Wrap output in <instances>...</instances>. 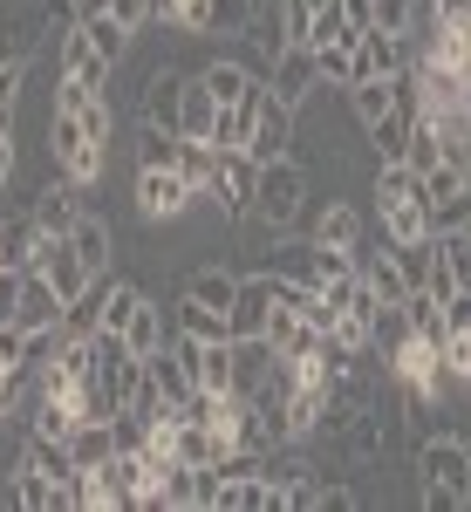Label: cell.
I'll return each mask as SVG.
<instances>
[{"mask_svg":"<svg viewBox=\"0 0 471 512\" xmlns=\"http://www.w3.org/2000/svg\"><path fill=\"white\" fill-rule=\"evenodd\" d=\"M69 246L82 253V267H89L96 280H110V260H117V233H110V219L82 212L76 226H69Z\"/></svg>","mask_w":471,"mask_h":512,"instance_id":"cell-21","label":"cell"},{"mask_svg":"<svg viewBox=\"0 0 471 512\" xmlns=\"http://www.w3.org/2000/svg\"><path fill=\"white\" fill-rule=\"evenodd\" d=\"M274 342L267 335H233V396H253L267 376H274Z\"/></svg>","mask_w":471,"mask_h":512,"instance_id":"cell-20","label":"cell"},{"mask_svg":"<svg viewBox=\"0 0 471 512\" xmlns=\"http://www.w3.org/2000/svg\"><path fill=\"white\" fill-rule=\"evenodd\" d=\"M178 171H185V185L205 198V192H212V171H219V144H205V137H178Z\"/></svg>","mask_w":471,"mask_h":512,"instance_id":"cell-31","label":"cell"},{"mask_svg":"<svg viewBox=\"0 0 471 512\" xmlns=\"http://www.w3.org/2000/svg\"><path fill=\"white\" fill-rule=\"evenodd\" d=\"M294 117L301 110H287L274 89L260 96V110H253V137H246V151L260 164H274V158H294Z\"/></svg>","mask_w":471,"mask_h":512,"instance_id":"cell-10","label":"cell"},{"mask_svg":"<svg viewBox=\"0 0 471 512\" xmlns=\"http://www.w3.org/2000/svg\"><path fill=\"white\" fill-rule=\"evenodd\" d=\"M14 185V137H0V192Z\"/></svg>","mask_w":471,"mask_h":512,"instance_id":"cell-47","label":"cell"},{"mask_svg":"<svg viewBox=\"0 0 471 512\" xmlns=\"http://www.w3.org/2000/svg\"><path fill=\"white\" fill-rule=\"evenodd\" d=\"M0 506H21V512H62V478L35 472V465H14L7 485H0Z\"/></svg>","mask_w":471,"mask_h":512,"instance_id":"cell-16","label":"cell"},{"mask_svg":"<svg viewBox=\"0 0 471 512\" xmlns=\"http://www.w3.org/2000/svg\"><path fill=\"white\" fill-rule=\"evenodd\" d=\"M410 123H417V110H403V103H390L383 117L369 123V151H376V164H383V158H403V144H410Z\"/></svg>","mask_w":471,"mask_h":512,"instance_id":"cell-29","label":"cell"},{"mask_svg":"<svg viewBox=\"0 0 471 512\" xmlns=\"http://www.w3.org/2000/svg\"><path fill=\"white\" fill-rule=\"evenodd\" d=\"M355 274H362V287H369L376 301H403V294H410V274H403V260H396V246L383 233H369L355 246Z\"/></svg>","mask_w":471,"mask_h":512,"instance_id":"cell-9","label":"cell"},{"mask_svg":"<svg viewBox=\"0 0 471 512\" xmlns=\"http://www.w3.org/2000/svg\"><path fill=\"white\" fill-rule=\"evenodd\" d=\"M69 458H76V472H103L117 458V417H82L69 431Z\"/></svg>","mask_w":471,"mask_h":512,"instance_id":"cell-19","label":"cell"},{"mask_svg":"<svg viewBox=\"0 0 471 512\" xmlns=\"http://www.w3.org/2000/svg\"><path fill=\"white\" fill-rule=\"evenodd\" d=\"M267 342H274V355H314L321 328H308L294 308H280V301H274V315H267Z\"/></svg>","mask_w":471,"mask_h":512,"instance_id":"cell-28","label":"cell"},{"mask_svg":"<svg viewBox=\"0 0 471 512\" xmlns=\"http://www.w3.org/2000/svg\"><path fill=\"white\" fill-rule=\"evenodd\" d=\"M253 185H260V158L253 151H219V171H212V192L226 219H246L253 212Z\"/></svg>","mask_w":471,"mask_h":512,"instance_id":"cell-8","label":"cell"},{"mask_svg":"<svg viewBox=\"0 0 471 512\" xmlns=\"http://www.w3.org/2000/svg\"><path fill=\"white\" fill-rule=\"evenodd\" d=\"M178 96H185V69L157 62L144 76V89H137V123H171L178 130Z\"/></svg>","mask_w":471,"mask_h":512,"instance_id":"cell-15","label":"cell"},{"mask_svg":"<svg viewBox=\"0 0 471 512\" xmlns=\"http://www.w3.org/2000/svg\"><path fill=\"white\" fill-rule=\"evenodd\" d=\"M301 205H308V171H301V158H274V164H260V185H253V226L260 233H294L301 226Z\"/></svg>","mask_w":471,"mask_h":512,"instance_id":"cell-1","label":"cell"},{"mask_svg":"<svg viewBox=\"0 0 471 512\" xmlns=\"http://www.w3.org/2000/svg\"><path fill=\"white\" fill-rule=\"evenodd\" d=\"M21 82H28V62H0V103H21Z\"/></svg>","mask_w":471,"mask_h":512,"instance_id":"cell-45","label":"cell"},{"mask_svg":"<svg viewBox=\"0 0 471 512\" xmlns=\"http://www.w3.org/2000/svg\"><path fill=\"white\" fill-rule=\"evenodd\" d=\"M137 301H144L137 280H96V308H103V328L110 335H123V321L137 315Z\"/></svg>","mask_w":471,"mask_h":512,"instance_id":"cell-30","label":"cell"},{"mask_svg":"<svg viewBox=\"0 0 471 512\" xmlns=\"http://www.w3.org/2000/svg\"><path fill=\"white\" fill-rule=\"evenodd\" d=\"M267 315H274V280H267V267H260V274H239L226 328H233V335H267Z\"/></svg>","mask_w":471,"mask_h":512,"instance_id":"cell-14","label":"cell"},{"mask_svg":"<svg viewBox=\"0 0 471 512\" xmlns=\"http://www.w3.org/2000/svg\"><path fill=\"white\" fill-rule=\"evenodd\" d=\"M424 212H431V233H458V226L471 219V185L451 192V198H437V205H424Z\"/></svg>","mask_w":471,"mask_h":512,"instance_id":"cell-39","label":"cell"},{"mask_svg":"<svg viewBox=\"0 0 471 512\" xmlns=\"http://www.w3.org/2000/svg\"><path fill=\"white\" fill-rule=\"evenodd\" d=\"M267 274L301 280V287H314V294H321V246H314V239H287L274 260H267Z\"/></svg>","mask_w":471,"mask_h":512,"instance_id":"cell-26","label":"cell"},{"mask_svg":"<svg viewBox=\"0 0 471 512\" xmlns=\"http://www.w3.org/2000/svg\"><path fill=\"white\" fill-rule=\"evenodd\" d=\"M96 328H103V308H96V287H89L82 301L62 308V335H96Z\"/></svg>","mask_w":471,"mask_h":512,"instance_id":"cell-41","label":"cell"},{"mask_svg":"<svg viewBox=\"0 0 471 512\" xmlns=\"http://www.w3.org/2000/svg\"><path fill=\"white\" fill-rule=\"evenodd\" d=\"M185 294L226 315V308H233V294H239V274H226V267H198V274L185 280Z\"/></svg>","mask_w":471,"mask_h":512,"instance_id":"cell-35","label":"cell"},{"mask_svg":"<svg viewBox=\"0 0 471 512\" xmlns=\"http://www.w3.org/2000/svg\"><path fill=\"white\" fill-rule=\"evenodd\" d=\"M253 21H260V0H198L185 14L192 35H246Z\"/></svg>","mask_w":471,"mask_h":512,"instance_id":"cell-17","label":"cell"},{"mask_svg":"<svg viewBox=\"0 0 471 512\" xmlns=\"http://www.w3.org/2000/svg\"><path fill=\"white\" fill-rule=\"evenodd\" d=\"M212 123H219V103L198 76H185V96H178V137H205L212 144Z\"/></svg>","mask_w":471,"mask_h":512,"instance_id":"cell-27","label":"cell"},{"mask_svg":"<svg viewBox=\"0 0 471 512\" xmlns=\"http://www.w3.org/2000/svg\"><path fill=\"white\" fill-rule=\"evenodd\" d=\"M417 506H424V512H465L471 499H465V492H451V485H431V478H417Z\"/></svg>","mask_w":471,"mask_h":512,"instance_id":"cell-43","label":"cell"},{"mask_svg":"<svg viewBox=\"0 0 471 512\" xmlns=\"http://www.w3.org/2000/svg\"><path fill=\"white\" fill-rule=\"evenodd\" d=\"M335 7H342V21H349L355 35H362V28H376V0H335Z\"/></svg>","mask_w":471,"mask_h":512,"instance_id":"cell-44","label":"cell"},{"mask_svg":"<svg viewBox=\"0 0 471 512\" xmlns=\"http://www.w3.org/2000/svg\"><path fill=\"white\" fill-rule=\"evenodd\" d=\"M314 69H321V89H349V82H362L355 76V41H321V48H314Z\"/></svg>","mask_w":471,"mask_h":512,"instance_id":"cell-34","label":"cell"},{"mask_svg":"<svg viewBox=\"0 0 471 512\" xmlns=\"http://www.w3.org/2000/svg\"><path fill=\"white\" fill-rule=\"evenodd\" d=\"M82 198H89V192H82L76 178H62V171H55V178H48V185L28 198V212H35L41 233H69V226L82 219Z\"/></svg>","mask_w":471,"mask_h":512,"instance_id":"cell-12","label":"cell"},{"mask_svg":"<svg viewBox=\"0 0 471 512\" xmlns=\"http://www.w3.org/2000/svg\"><path fill=\"white\" fill-rule=\"evenodd\" d=\"M171 328H178V335H192V342H233L226 315H219V308H205V301H192V294H178V308H171Z\"/></svg>","mask_w":471,"mask_h":512,"instance_id":"cell-25","label":"cell"},{"mask_svg":"<svg viewBox=\"0 0 471 512\" xmlns=\"http://www.w3.org/2000/svg\"><path fill=\"white\" fill-rule=\"evenodd\" d=\"M14 301H21V274L0 267V321H14Z\"/></svg>","mask_w":471,"mask_h":512,"instance_id":"cell-46","label":"cell"},{"mask_svg":"<svg viewBox=\"0 0 471 512\" xmlns=\"http://www.w3.org/2000/svg\"><path fill=\"white\" fill-rule=\"evenodd\" d=\"M76 28H82V7H76V0H41V41H55V48H62Z\"/></svg>","mask_w":471,"mask_h":512,"instance_id":"cell-38","label":"cell"},{"mask_svg":"<svg viewBox=\"0 0 471 512\" xmlns=\"http://www.w3.org/2000/svg\"><path fill=\"white\" fill-rule=\"evenodd\" d=\"M362 506H369V499H362L355 485H342V478H321V506H314V512H362Z\"/></svg>","mask_w":471,"mask_h":512,"instance_id":"cell-42","label":"cell"},{"mask_svg":"<svg viewBox=\"0 0 471 512\" xmlns=\"http://www.w3.org/2000/svg\"><path fill=\"white\" fill-rule=\"evenodd\" d=\"M396 69H410L403 35H390V28H362V35H355V76H396Z\"/></svg>","mask_w":471,"mask_h":512,"instance_id":"cell-18","label":"cell"},{"mask_svg":"<svg viewBox=\"0 0 471 512\" xmlns=\"http://www.w3.org/2000/svg\"><path fill=\"white\" fill-rule=\"evenodd\" d=\"M82 41H89V48H96V55L117 69L123 55H130V41H137V35H130V28H117L110 14H82Z\"/></svg>","mask_w":471,"mask_h":512,"instance_id":"cell-33","label":"cell"},{"mask_svg":"<svg viewBox=\"0 0 471 512\" xmlns=\"http://www.w3.org/2000/svg\"><path fill=\"white\" fill-rule=\"evenodd\" d=\"M198 82L212 89V103H219V110H233V103H260V96H267V76H260V69H246V62H233V55L205 62Z\"/></svg>","mask_w":471,"mask_h":512,"instance_id":"cell-11","label":"cell"},{"mask_svg":"<svg viewBox=\"0 0 471 512\" xmlns=\"http://www.w3.org/2000/svg\"><path fill=\"white\" fill-rule=\"evenodd\" d=\"M14 328L35 335V328H62V294L48 287L41 267H21V301H14Z\"/></svg>","mask_w":471,"mask_h":512,"instance_id":"cell-13","label":"cell"},{"mask_svg":"<svg viewBox=\"0 0 471 512\" xmlns=\"http://www.w3.org/2000/svg\"><path fill=\"white\" fill-rule=\"evenodd\" d=\"M437 362H444V376H458V383H471V328H458V335H444V342H437Z\"/></svg>","mask_w":471,"mask_h":512,"instance_id":"cell-40","label":"cell"},{"mask_svg":"<svg viewBox=\"0 0 471 512\" xmlns=\"http://www.w3.org/2000/svg\"><path fill=\"white\" fill-rule=\"evenodd\" d=\"M35 267L48 274V287L62 294V308H69V301H82V294L96 287V274L82 267V253L69 246V233H41L35 239Z\"/></svg>","mask_w":471,"mask_h":512,"instance_id":"cell-6","label":"cell"},{"mask_svg":"<svg viewBox=\"0 0 471 512\" xmlns=\"http://www.w3.org/2000/svg\"><path fill=\"white\" fill-rule=\"evenodd\" d=\"M369 239V226H362V212H355L349 198H328L321 205V219H314V246H335V253H355Z\"/></svg>","mask_w":471,"mask_h":512,"instance_id":"cell-22","label":"cell"},{"mask_svg":"<svg viewBox=\"0 0 471 512\" xmlns=\"http://www.w3.org/2000/svg\"><path fill=\"white\" fill-rule=\"evenodd\" d=\"M48 164L89 192V185L110 171V144H103V137L76 117V110H48Z\"/></svg>","mask_w":471,"mask_h":512,"instance_id":"cell-2","label":"cell"},{"mask_svg":"<svg viewBox=\"0 0 471 512\" xmlns=\"http://www.w3.org/2000/svg\"><path fill=\"white\" fill-rule=\"evenodd\" d=\"M226 444L212 437V424H178V465H198V472H219Z\"/></svg>","mask_w":471,"mask_h":512,"instance_id":"cell-32","label":"cell"},{"mask_svg":"<svg viewBox=\"0 0 471 512\" xmlns=\"http://www.w3.org/2000/svg\"><path fill=\"white\" fill-rule=\"evenodd\" d=\"M137 164H178V130L171 123H137Z\"/></svg>","mask_w":471,"mask_h":512,"instance_id":"cell-37","label":"cell"},{"mask_svg":"<svg viewBox=\"0 0 471 512\" xmlns=\"http://www.w3.org/2000/svg\"><path fill=\"white\" fill-rule=\"evenodd\" d=\"M192 205H198V192L185 185L178 164H137V219L164 226V219H185Z\"/></svg>","mask_w":471,"mask_h":512,"instance_id":"cell-5","label":"cell"},{"mask_svg":"<svg viewBox=\"0 0 471 512\" xmlns=\"http://www.w3.org/2000/svg\"><path fill=\"white\" fill-rule=\"evenodd\" d=\"M171 335H178V328H171V315H164V301H151V294L137 301V315L123 321V349L130 355H157Z\"/></svg>","mask_w":471,"mask_h":512,"instance_id":"cell-23","label":"cell"},{"mask_svg":"<svg viewBox=\"0 0 471 512\" xmlns=\"http://www.w3.org/2000/svg\"><path fill=\"white\" fill-rule=\"evenodd\" d=\"M267 89H274L287 110H301L314 89H321V69H314V48L308 41H280L274 48V69H267Z\"/></svg>","mask_w":471,"mask_h":512,"instance_id":"cell-7","label":"cell"},{"mask_svg":"<svg viewBox=\"0 0 471 512\" xmlns=\"http://www.w3.org/2000/svg\"><path fill=\"white\" fill-rule=\"evenodd\" d=\"M376 233L403 246V239H431V212H424V198H396V205H376Z\"/></svg>","mask_w":471,"mask_h":512,"instance_id":"cell-24","label":"cell"},{"mask_svg":"<svg viewBox=\"0 0 471 512\" xmlns=\"http://www.w3.org/2000/svg\"><path fill=\"white\" fill-rule=\"evenodd\" d=\"M410 465H417V478L451 485V492H465V499H471V437L424 431V437H417V451H410Z\"/></svg>","mask_w":471,"mask_h":512,"instance_id":"cell-4","label":"cell"},{"mask_svg":"<svg viewBox=\"0 0 471 512\" xmlns=\"http://www.w3.org/2000/svg\"><path fill=\"white\" fill-rule=\"evenodd\" d=\"M260 472L280 485V512H314L321 506V465L308 458V444H267Z\"/></svg>","mask_w":471,"mask_h":512,"instance_id":"cell-3","label":"cell"},{"mask_svg":"<svg viewBox=\"0 0 471 512\" xmlns=\"http://www.w3.org/2000/svg\"><path fill=\"white\" fill-rule=\"evenodd\" d=\"M301 7H308V14H321V7H335V0H301Z\"/></svg>","mask_w":471,"mask_h":512,"instance_id":"cell-49","label":"cell"},{"mask_svg":"<svg viewBox=\"0 0 471 512\" xmlns=\"http://www.w3.org/2000/svg\"><path fill=\"white\" fill-rule=\"evenodd\" d=\"M349 110H355V123L369 130V123L390 110V76H362V82H349Z\"/></svg>","mask_w":471,"mask_h":512,"instance_id":"cell-36","label":"cell"},{"mask_svg":"<svg viewBox=\"0 0 471 512\" xmlns=\"http://www.w3.org/2000/svg\"><path fill=\"white\" fill-rule=\"evenodd\" d=\"M0 137H14V103H0Z\"/></svg>","mask_w":471,"mask_h":512,"instance_id":"cell-48","label":"cell"}]
</instances>
